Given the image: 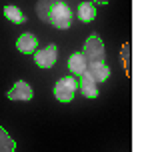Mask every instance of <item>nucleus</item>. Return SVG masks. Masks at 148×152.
Listing matches in <instances>:
<instances>
[{"mask_svg": "<svg viewBox=\"0 0 148 152\" xmlns=\"http://www.w3.org/2000/svg\"><path fill=\"white\" fill-rule=\"evenodd\" d=\"M72 10L64 2H58L56 0L54 4H52V8H50V12H48V24H52L54 28H58V30H66V28H70L72 24Z\"/></svg>", "mask_w": 148, "mask_h": 152, "instance_id": "nucleus-1", "label": "nucleus"}, {"mask_svg": "<svg viewBox=\"0 0 148 152\" xmlns=\"http://www.w3.org/2000/svg\"><path fill=\"white\" fill-rule=\"evenodd\" d=\"M84 56L86 64H98V62H104V42L100 40V36H88V40L84 42Z\"/></svg>", "mask_w": 148, "mask_h": 152, "instance_id": "nucleus-2", "label": "nucleus"}, {"mask_svg": "<svg viewBox=\"0 0 148 152\" xmlns=\"http://www.w3.org/2000/svg\"><path fill=\"white\" fill-rule=\"evenodd\" d=\"M78 90V80L76 76H64V78H60L58 82H56L54 86V96L58 102H70L72 98H74V94H76Z\"/></svg>", "mask_w": 148, "mask_h": 152, "instance_id": "nucleus-3", "label": "nucleus"}, {"mask_svg": "<svg viewBox=\"0 0 148 152\" xmlns=\"http://www.w3.org/2000/svg\"><path fill=\"white\" fill-rule=\"evenodd\" d=\"M56 56H58V46L48 44L42 50H34V62L40 68H52L56 64Z\"/></svg>", "mask_w": 148, "mask_h": 152, "instance_id": "nucleus-4", "label": "nucleus"}, {"mask_svg": "<svg viewBox=\"0 0 148 152\" xmlns=\"http://www.w3.org/2000/svg\"><path fill=\"white\" fill-rule=\"evenodd\" d=\"M32 96H34V92H32L30 84L24 82V80H18L10 88V92H8V98L10 100H32Z\"/></svg>", "mask_w": 148, "mask_h": 152, "instance_id": "nucleus-5", "label": "nucleus"}, {"mask_svg": "<svg viewBox=\"0 0 148 152\" xmlns=\"http://www.w3.org/2000/svg\"><path fill=\"white\" fill-rule=\"evenodd\" d=\"M80 76H82V78H80V84H78L80 92L84 94L86 98H96V96H98V82H94L86 70Z\"/></svg>", "mask_w": 148, "mask_h": 152, "instance_id": "nucleus-6", "label": "nucleus"}, {"mask_svg": "<svg viewBox=\"0 0 148 152\" xmlns=\"http://www.w3.org/2000/svg\"><path fill=\"white\" fill-rule=\"evenodd\" d=\"M36 46H38V38L34 34H30V32H24L22 36L16 40V48L22 54H34Z\"/></svg>", "mask_w": 148, "mask_h": 152, "instance_id": "nucleus-7", "label": "nucleus"}, {"mask_svg": "<svg viewBox=\"0 0 148 152\" xmlns=\"http://www.w3.org/2000/svg\"><path fill=\"white\" fill-rule=\"evenodd\" d=\"M86 72L90 74L94 82H104L110 76V68L104 64V62H98V64H86Z\"/></svg>", "mask_w": 148, "mask_h": 152, "instance_id": "nucleus-8", "label": "nucleus"}, {"mask_svg": "<svg viewBox=\"0 0 148 152\" xmlns=\"http://www.w3.org/2000/svg\"><path fill=\"white\" fill-rule=\"evenodd\" d=\"M68 68H70V72L74 76H80L86 70V60H84V56H82V52H76L68 58Z\"/></svg>", "mask_w": 148, "mask_h": 152, "instance_id": "nucleus-9", "label": "nucleus"}, {"mask_svg": "<svg viewBox=\"0 0 148 152\" xmlns=\"http://www.w3.org/2000/svg\"><path fill=\"white\" fill-rule=\"evenodd\" d=\"M78 18L82 22H92L94 18H96V6H94V2H82L78 6Z\"/></svg>", "mask_w": 148, "mask_h": 152, "instance_id": "nucleus-10", "label": "nucleus"}, {"mask_svg": "<svg viewBox=\"0 0 148 152\" xmlns=\"http://www.w3.org/2000/svg\"><path fill=\"white\" fill-rule=\"evenodd\" d=\"M4 16H6L10 22H14V24H24L26 22L24 12L20 10V8H16V6H4Z\"/></svg>", "mask_w": 148, "mask_h": 152, "instance_id": "nucleus-11", "label": "nucleus"}, {"mask_svg": "<svg viewBox=\"0 0 148 152\" xmlns=\"http://www.w3.org/2000/svg\"><path fill=\"white\" fill-rule=\"evenodd\" d=\"M16 150V142L10 138L6 130L0 126V152H14Z\"/></svg>", "mask_w": 148, "mask_h": 152, "instance_id": "nucleus-12", "label": "nucleus"}, {"mask_svg": "<svg viewBox=\"0 0 148 152\" xmlns=\"http://www.w3.org/2000/svg\"><path fill=\"white\" fill-rule=\"evenodd\" d=\"M56 0H40L38 6H36V12H38V16L46 22L48 20V12H50V8H52V4H54Z\"/></svg>", "mask_w": 148, "mask_h": 152, "instance_id": "nucleus-13", "label": "nucleus"}, {"mask_svg": "<svg viewBox=\"0 0 148 152\" xmlns=\"http://www.w3.org/2000/svg\"><path fill=\"white\" fill-rule=\"evenodd\" d=\"M92 2H94V4H108L110 0H92Z\"/></svg>", "mask_w": 148, "mask_h": 152, "instance_id": "nucleus-14", "label": "nucleus"}]
</instances>
